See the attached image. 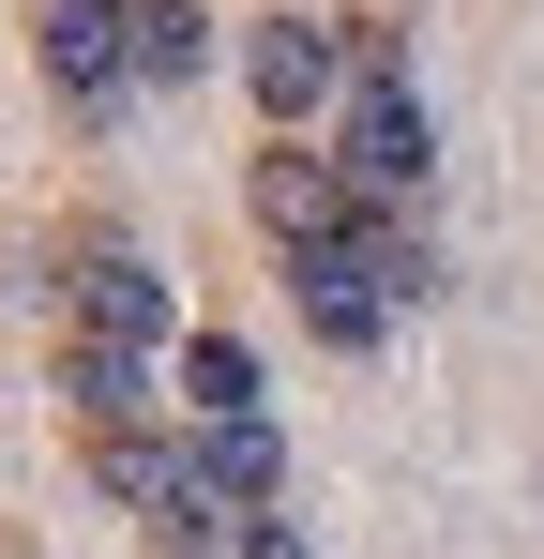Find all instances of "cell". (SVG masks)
Segmentation results:
<instances>
[{
	"label": "cell",
	"instance_id": "obj_10",
	"mask_svg": "<svg viewBox=\"0 0 544 559\" xmlns=\"http://www.w3.org/2000/svg\"><path fill=\"white\" fill-rule=\"evenodd\" d=\"M61 393L91 408V439H121V424H137V393H152V364H121V348H61Z\"/></svg>",
	"mask_w": 544,
	"mask_h": 559
},
{
	"label": "cell",
	"instance_id": "obj_11",
	"mask_svg": "<svg viewBox=\"0 0 544 559\" xmlns=\"http://www.w3.org/2000/svg\"><path fill=\"white\" fill-rule=\"evenodd\" d=\"M227 530H243V514H227L197 468H181V499H152V559H227Z\"/></svg>",
	"mask_w": 544,
	"mask_h": 559
},
{
	"label": "cell",
	"instance_id": "obj_6",
	"mask_svg": "<svg viewBox=\"0 0 544 559\" xmlns=\"http://www.w3.org/2000/svg\"><path fill=\"white\" fill-rule=\"evenodd\" d=\"M287 287H303V333H318V348H378V318H393V302H378V273H363L348 242L287 258Z\"/></svg>",
	"mask_w": 544,
	"mask_h": 559
},
{
	"label": "cell",
	"instance_id": "obj_8",
	"mask_svg": "<svg viewBox=\"0 0 544 559\" xmlns=\"http://www.w3.org/2000/svg\"><path fill=\"white\" fill-rule=\"evenodd\" d=\"M197 484H212L227 514H272V499H287V439H272V424H212V439H197Z\"/></svg>",
	"mask_w": 544,
	"mask_h": 559
},
{
	"label": "cell",
	"instance_id": "obj_9",
	"mask_svg": "<svg viewBox=\"0 0 544 559\" xmlns=\"http://www.w3.org/2000/svg\"><path fill=\"white\" fill-rule=\"evenodd\" d=\"M181 408L197 424H258V348L243 333H181Z\"/></svg>",
	"mask_w": 544,
	"mask_h": 559
},
{
	"label": "cell",
	"instance_id": "obj_3",
	"mask_svg": "<svg viewBox=\"0 0 544 559\" xmlns=\"http://www.w3.org/2000/svg\"><path fill=\"white\" fill-rule=\"evenodd\" d=\"M243 76H258L272 121H318V106L348 92V31H318V15H258V31H243Z\"/></svg>",
	"mask_w": 544,
	"mask_h": 559
},
{
	"label": "cell",
	"instance_id": "obj_1",
	"mask_svg": "<svg viewBox=\"0 0 544 559\" xmlns=\"http://www.w3.org/2000/svg\"><path fill=\"white\" fill-rule=\"evenodd\" d=\"M439 167V136H424V92H409V46L393 31H348V152H333V182L378 212V197H409Z\"/></svg>",
	"mask_w": 544,
	"mask_h": 559
},
{
	"label": "cell",
	"instance_id": "obj_2",
	"mask_svg": "<svg viewBox=\"0 0 544 559\" xmlns=\"http://www.w3.org/2000/svg\"><path fill=\"white\" fill-rule=\"evenodd\" d=\"M181 333V302H167V273L137 258V242H76L61 258V348H121V364H152Z\"/></svg>",
	"mask_w": 544,
	"mask_h": 559
},
{
	"label": "cell",
	"instance_id": "obj_12",
	"mask_svg": "<svg viewBox=\"0 0 544 559\" xmlns=\"http://www.w3.org/2000/svg\"><path fill=\"white\" fill-rule=\"evenodd\" d=\"M91 468H106V499H137V514H152V499H181V454H152L137 424H121V439H91Z\"/></svg>",
	"mask_w": 544,
	"mask_h": 559
},
{
	"label": "cell",
	"instance_id": "obj_4",
	"mask_svg": "<svg viewBox=\"0 0 544 559\" xmlns=\"http://www.w3.org/2000/svg\"><path fill=\"white\" fill-rule=\"evenodd\" d=\"M363 197L333 182V152H258V227L287 242V258H318V242H348Z\"/></svg>",
	"mask_w": 544,
	"mask_h": 559
},
{
	"label": "cell",
	"instance_id": "obj_7",
	"mask_svg": "<svg viewBox=\"0 0 544 559\" xmlns=\"http://www.w3.org/2000/svg\"><path fill=\"white\" fill-rule=\"evenodd\" d=\"M197 61H212V15L197 0H121V76L137 92H181Z\"/></svg>",
	"mask_w": 544,
	"mask_h": 559
},
{
	"label": "cell",
	"instance_id": "obj_5",
	"mask_svg": "<svg viewBox=\"0 0 544 559\" xmlns=\"http://www.w3.org/2000/svg\"><path fill=\"white\" fill-rule=\"evenodd\" d=\"M46 92L61 106H121V0H46Z\"/></svg>",
	"mask_w": 544,
	"mask_h": 559
},
{
	"label": "cell",
	"instance_id": "obj_13",
	"mask_svg": "<svg viewBox=\"0 0 544 559\" xmlns=\"http://www.w3.org/2000/svg\"><path fill=\"white\" fill-rule=\"evenodd\" d=\"M227 559H303V530H287V514H243V530H227Z\"/></svg>",
	"mask_w": 544,
	"mask_h": 559
}]
</instances>
